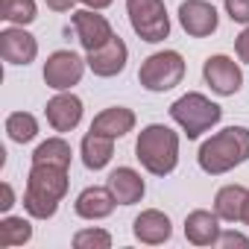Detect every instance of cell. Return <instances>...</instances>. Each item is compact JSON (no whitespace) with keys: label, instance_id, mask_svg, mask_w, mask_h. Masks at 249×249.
<instances>
[{"label":"cell","instance_id":"3957f363","mask_svg":"<svg viewBox=\"0 0 249 249\" xmlns=\"http://www.w3.org/2000/svg\"><path fill=\"white\" fill-rule=\"evenodd\" d=\"M135 159L153 176H167L179 164V135L164 123H150L135 141Z\"/></svg>","mask_w":249,"mask_h":249},{"label":"cell","instance_id":"5b68a950","mask_svg":"<svg viewBox=\"0 0 249 249\" xmlns=\"http://www.w3.org/2000/svg\"><path fill=\"white\" fill-rule=\"evenodd\" d=\"M126 15L135 36L147 44H159L170 36V18L164 0H126Z\"/></svg>","mask_w":249,"mask_h":249},{"label":"cell","instance_id":"f1b7e54d","mask_svg":"<svg viewBox=\"0 0 249 249\" xmlns=\"http://www.w3.org/2000/svg\"><path fill=\"white\" fill-rule=\"evenodd\" d=\"M0 194H3V199H0V211L9 214V208L15 205V191H12V185L3 182V185H0Z\"/></svg>","mask_w":249,"mask_h":249},{"label":"cell","instance_id":"5bb4252c","mask_svg":"<svg viewBox=\"0 0 249 249\" xmlns=\"http://www.w3.org/2000/svg\"><path fill=\"white\" fill-rule=\"evenodd\" d=\"M132 231H135V237H138L141 243H147V246H159V243L170 240L173 226H170V217H167L164 211H159V208H147V211H141V214L135 217Z\"/></svg>","mask_w":249,"mask_h":249},{"label":"cell","instance_id":"83f0119b","mask_svg":"<svg viewBox=\"0 0 249 249\" xmlns=\"http://www.w3.org/2000/svg\"><path fill=\"white\" fill-rule=\"evenodd\" d=\"M234 53H237V59H240V62H246V65H249V27H243V33L234 38Z\"/></svg>","mask_w":249,"mask_h":249},{"label":"cell","instance_id":"30bf717a","mask_svg":"<svg viewBox=\"0 0 249 249\" xmlns=\"http://www.w3.org/2000/svg\"><path fill=\"white\" fill-rule=\"evenodd\" d=\"M179 24L191 38H205V36L217 33L220 18L208 0H185L179 6Z\"/></svg>","mask_w":249,"mask_h":249},{"label":"cell","instance_id":"4fadbf2b","mask_svg":"<svg viewBox=\"0 0 249 249\" xmlns=\"http://www.w3.org/2000/svg\"><path fill=\"white\" fill-rule=\"evenodd\" d=\"M44 114H47V123L53 126V132H71L82 120V100L76 94L59 91L53 100H47Z\"/></svg>","mask_w":249,"mask_h":249},{"label":"cell","instance_id":"e0dca14e","mask_svg":"<svg viewBox=\"0 0 249 249\" xmlns=\"http://www.w3.org/2000/svg\"><path fill=\"white\" fill-rule=\"evenodd\" d=\"M114 205H117V199H114V194L108 191V185H106V188L91 185V188H85V191L76 196L73 211H76L82 220H103V217H108V214L114 211Z\"/></svg>","mask_w":249,"mask_h":249},{"label":"cell","instance_id":"7c38bea8","mask_svg":"<svg viewBox=\"0 0 249 249\" xmlns=\"http://www.w3.org/2000/svg\"><path fill=\"white\" fill-rule=\"evenodd\" d=\"M0 56L9 65H30L38 56V41L24 27H6L0 33Z\"/></svg>","mask_w":249,"mask_h":249},{"label":"cell","instance_id":"8fae6325","mask_svg":"<svg viewBox=\"0 0 249 249\" xmlns=\"http://www.w3.org/2000/svg\"><path fill=\"white\" fill-rule=\"evenodd\" d=\"M126 59H129L126 41H123L120 36H114V38H111L108 44H103L100 50H91L85 62H88V68H91L94 76L108 79V76H117L123 68H126Z\"/></svg>","mask_w":249,"mask_h":249},{"label":"cell","instance_id":"44dd1931","mask_svg":"<svg viewBox=\"0 0 249 249\" xmlns=\"http://www.w3.org/2000/svg\"><path fill=\"white\" fill-rule=\"evenodd\" d=\"M71 144L65 138H47L44 144L36 147L33 153V164H59V167H71Z\"/></svg>","mask_w":249,"mask_h":249},{"label":"cell","instance_id":"d6986e66","mask_svg":"<svg viewBox=\"0 0 249 249\" xmlns=\"http://www.w3.org/2000/svg\"><path fill=\"white\" fill-rule=\"evenodd\" d=\"M249 191L243 185H226L217 191L214 196V214L226 223H240V214H243V202H246Z\"/></svg>","mask_w":249,"mask_h":249},{"label":"cell","instance_id":"1f68e13d","mask_svg":"<svg viewBox=\"0 0 249 249\" xmlns=\"http://www.w3.org/2000/svg\"><path fill=\"white\" fill-rule=\"evenodd\" d=\"M240 223H246V226H249V196H246V202H243V214H240Z\"/></svg>","mask_w":249,"mask_h":249},{"label":"cell","instance_id":"2e32d148","mask_svg":"<svg viewBox=\"0 0 249 249\" xmlns=\"http://www.w3.org/2000/svg\"><path fill=\"white\" fill-rule=\"evenodd\" d=\"M132 129H135V111L126 106H111L91 120V132H100V135L114 138V141L129 135Z\"/></svg>","mask_w":249,"mask_h":249},{"label":"cell","instance_id":"8992f818","mask_svg":"<svg viewBox=\"0 0 249 249\" xmlns=\"http://www.w3.org/2000/svg\"><path fill=\"white\" fill-rule=\"evenodd\" d=\"M182 76H185V59L176 50H161V53L147 56L138 71V82L156 94L176 88L182 82Z\"/></svg>","mask_w":249,"mask_h":249},{"label":"cell","instance_id":"cb8c5ba5","mask_svg":"<svg viewBox=\"0 0 249 249\" xmlns=\"http://www.w3.org/2000/svg\"><path fill=\"white\" fill-rule=\"evenodd\" d=\"M0 18L6 24H15V27L33 24L38 18L36 15V0H0Z\"/></svg>","mask_w":249,"mask_h":249},{"label":"cell","instance_id":"f546056e","mask_svg":"<svg viewBox=\"0 0 249 249\" xmlns=\"http://www.w3.org/2000/svg\"><path fill=\"white\" fill-rule=\"evenodd\" d=\"M44 3H47L53 12H68V9L76 3V0H44Z\"/></svg>","mask_w":249,"mask_h":249},{"label":"cell","instance_id":"277c9868","mask_svg":"<svg viewBox=\"0 0 249 249\" xmlns=\"http://www.w3.org/2000/svg\"><path fill=\"white\" fill-rule=\"evenodd\" d=\"M170 117L182 126V132L188 138H199L202 132H208L211 126H217L220 117H223V108L217 103H211L205 94L199 91H188L182 94L173 106H170Z\"/></svg>","mask_w":249,"mask_h":249},{"label":"cell","instance_id":"52a82bcc","mask_svg":"<svg viewBox=\"0 0 249 249\" xmlns=\"http://www.w3.org/2000/svg\"><path fill=\"white\" fill-rule=\"evenodd\" d=\"M85 59L76 56L73 50H56L47 56L44 62V82L53 91H71L73 85H79L82 73H85Z\"/></svg>","mask_w":249,"mask_h":249},{"label":"cell","instance_id":"4316f807","mask_svg":"<svg viewBox=\"0 0 249 249\" xmlns=\"http://www.w3.org/2000/svg\"><path fill=\"white\" fill-rule=\"evenodd\" d=\"M217 246H220V249H231V246L249 249V237H246V234H240V231H220Z\"/></svg>","mask_w":249,"mask_h":249},{"label":"cell","instance_id":"7402d4cb","mask_svg":"<svg viewBox=\"0 0 249 249\" xmlns=\"http://www.w3.org/2000/svg\"><path fill=\"white\" fill-rule=\"evenodd\" d=\"M33 240V223L24 217H3L0 220V246H24Z\"/></svg>","mask_w":249,"mask_h":249},{"label":"cell","instance_id":"484cf974","mask_svg":"<svg viewBox=\"0 0 249 249\" xmlns=\"http://www.w3.org/2000/svg\"><path fill=\"white\" fill-rule=\"evenodd\" d=\"M226 15L234 24L249 27V0H226Z\"/></svg>","mask_w":249,"mask_h":249},{"label":"cell","instance_id":"9a60e30c","mask_svg":"<svg viewBox=\"0 0 249 249\" xmlns=\"http://www.w3.org/2000/svg\"><path fill=\"white\" fill-rule=\"evenodd\" d=\"M106 185H108V191L114 194L117 205H135V202L144 199V191H147L141 173L132 170V167H117V170H111Z\"/></svg>","mask_w":249,"mask_h":249},{"label":"cell","instance_id":"ffe728a7","mask_svg":"<svg viewBox=\"0 0 249 249\" xmlns=\"http://www.w3.org/2000/svg\"><path fill=\"white\" fill-rule=\"evenodd\" d=\"M114 156V138H106L100 132H88L82 138V164L88 170H103Z\"/></svg>","mask_w":249,"mask_h":249},{"label":"cell","instance_id":"4dcf8cb0","mask_svg":"<svg viewBox=\"0 0 249 249\" xmlns=\"http://www.w3.org/2000/svg\"><path fill=\"white\" fill-rule=\"evenodd\" d=\"M79 3H85L88 9H97V12H100V9H106V6H111V0H79Z\"/></svg>","mask_w":249,"mask_h":249},{"label":"cell","instance_id":"ac0fdd59","mask_svg":"<svg viewBox=\"0 0 249 249\" xmlns=\"http://www.w3.org/2000/svg\"><path fill=\"white\" fill-rule=\"evenodd\" d=\"M220 217L205 211V208H196L185 217V237L188 243L194 246H217V237H220Z\"/></svg>","mask_w":249,"mask_h":249},{"label":"cell","instance_id":"6da1fadb","mask_svg":"<svg viewBox=\"0 0 249 249\" xmlns=\"http://www.w3.org/2000/svg\"><path fill=\"white\" fill-rule=\"evenodd\" d=\"M68 194V167L59 164H33L27 191H24V208L36 220H50L59 211V202Z\"/></svg>","mask_w":249,"mask_h":249},{"label":"cell","instance_id":"7a4b0ae2","mask_svg":"<svg viewBox=\"0 0 249 249\" xmlns=\"http://www.w3.org/2000/svg\"><path fill=\"white\" fill-rule=\"evenodd\" d=\"M196 161L208 176H223V173L240 167L243 161H249V129L226 126L223 132L211 135L208 141H202Z\"/></svg>","mask_w":249,"mask_h":249},{"label":"cell","instance_id":"ba28073f","mask_svg":"<svg viewBox=\"0 0 249 249\" xmlns=\"http://www.w3.org/2000/svg\"><path fill=\"white\" fill-rule=\"evenodd\" d=\"M71 24H73V33H76V38H79V44H82L85 53L100 50L103 44H108V41L114 38V30H111L108 18H106V15H97V9L73 12Z\"/></svg>","mask_w":249,"mask_h":249},{"label":"cell","instance_id":"9c48e42d","mask_svg":"<svg viewBox=\"0 0 249 249\" xmlns=\"http://www.w3.org/2000/svg\"><path fill=\"white\" fill-rule=\"evenodd\" d=\"M202 76H205V82L211 85V91L220 94V97H231V94H237L240 85H243V73H240L237 62L229 59V56H223V53L205 59Z\"/></svg>","mask_w":249,"mask_h":249},{"label":"cell","instance_id":"603a6c76","mask_svg":"<svg viewBox=\"0 0 249 249\" xmlns=\"http://www.w3.org/2000/svg\"><path fill=\"white\" fill-rule=\"evenodd\" d=\"M6 132L15 144H30L38 135V120L30 111H12L6 117Z\"/></svg>","mask_w":249,"mask_h":249},{"label":"cell","instance_id":"d4e9b609","mask_svg":"<svg viewBox=\"0 0 249 249\" xmlns=\"http://www.w3.org/2000/svg\"><path fill=\"white\" fill-rule=\"evenodd\" d=\"M73 246L76 249H108L111 234L106 229H82V231L73 234Z\"/></svg>","mask_w":249,"mask_h":249}]
</instances>
